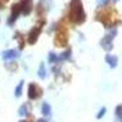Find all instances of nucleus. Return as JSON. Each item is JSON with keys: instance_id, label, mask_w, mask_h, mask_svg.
Here are the masks:
<instances>
[{"instance_id": "21", "label": "nucleus", "mask_w": 122, "mask_h": 122, "mask_svg": "<svg viewBox=\"0 0 122 122\" xmlns=\"http://www.w3.org/2000/svg\"><path fill=\"white\" fill-rule=\"evenodd\" d=\"M38 122H46V120H44V118H40V120H38Z\"/></svg>"}, {"instance_id": "15", "label": "nucleus", "mask_w": 122, "mask_h": 122, "mask_svg": "<svg viewBox=\"0 0 122 122\" xmlns=\"http://www.w3.org/2000/svg\"><path fill=\"white\" fill-rule=\"evenodd\" d=\"M18 115H20V116H27V115H28V107H27L26 104H23L21 107H20V110H18Z\"/></svg>"}, {"instance_id": "19", "label": "nucleus", "mask_w": 122, "mask_h": 122, "mask_svg": "<svg viewBox=\"0 0 122 122\" xmlns=\"http://www.w3.org/2000/svg\"><path fill=\"white\" fill-rule=\"evenodd\" d=\"M7 1H9V0H0V9H3L4 5H5Z\"/></svg>"}, {"instance_id": "20", "label": "nucleus", "mask_w": 122, "mask_h": 122, "mask_svg": "<svg viewBox=\"0 0 122 122\" xmlns=\"http://www.w3.org/2000/svg\"><path fill=\"white\" fill-rule=\"evenodd\" d=\"M109 3V0H99V4L100 5H106Z\"/></svg>"}, {"instance_id": "4", "label": "nucleus", "mask_w": 122, "mask_h": 122, "mask_svg": "<svg viewBox=\"0 0 122 122\" xmlns=\"http://www.w3.org/2000/svg\"><path fill=\"white\" fill-rule=\"evenodd\" d=\"M43 95V89L40 88L37 83H29L28 86V98L30 100H36Z\"/></svg>"}, {"instance_id": "13", "label": "nucleus", "mask_w": 122, "mask_h": 122, "mask_svg": "<svg viewBox=\"0 0 122 122\" xmlns=\"http://www.w3.org/2000/svg\"><path fill=\"white\" fill-rule=\"evenodd\" d=\"M38 76L42 78V79H44L45 78V76H46V71H45V65L43 64V62H40V66H39V70H38Z\"/></svg>"}, {"instance_id": "2", "label": "nucleus", "mask_w": 122, "mask_h": 122, "mask_svg": "<svg viewBox=\"0 0 122 122\" xmlns=\"http://www.w3.org/2000/svg\"><path fill=\"white\" fill-rule=\"evenodd\" d=\"M67 40H68V36H67V30L66 28L62 26V23L60 25L59 30L55 34V39H54V43L56 46H66L67 45Z\"/></svg>"}, {"instance_id": "23", "label": "nucleus", "mask_w": 122, "mask_h": 122, "mask_svg": "<svg viewBox=\"0 0 122 122\" xmlns=\"http://www.w3.org/2000/svg\"><path fill=\"white\" fill-rule=\"evenodd\" d=\"M114 1H115V3H116V1H118V0H114Z\"/></svg>"}, {"instance_id": "3", "label": "nucleus", "mask_w": 122, "mask_h": 122, "mask_svg": "<svg viewBox=\"0 0 122 122\" xmlns=\"http://www.w3.org/2000/svg\"><path fill=\"white\" fill-rule=\"evenodd\" d=\"M116 34H117V30H116V29H112L111 32H109L103 39H101L100 45L103 46L104 50H106V51H110V50L112 49V40H114V38L116 37Z\"/></svg>"}, {"instance_id": "5", "label": "nucleus", "mask_w": 122, "mask_h": 122, "mask_svg": "<svg viewBox=\"0 0 122 122\" xmlns=\"http://www.w3.org/2000/svg\"><path fill=\"white\" fill-rule=\"evenodd\" d=\"M43 25H44V23H42V25L39 23V26H36V27H33L32 29L29 30L28 37H27V40H28V43H29L30 45H33V44L37 43V40H38V38H39V34L42 33Z\"/></svg>"}, {"instance_id": "12", "label": "nucleus", "mask_w": 122, "mask_h": 122, "mask_svg": "<svg viewBox=\"0 0 122 122\" xmlns=\"http://www.w3.org/2000/svg\"><path fill=\"white\" fill-rule=\"evenodd\" d=\"M71 57V49H67L65 53H62L60 56H57V62L60 61H65V60H68Z\"/></svg>"}, {"instance_id": "16", "label": "nucleus", "mask_w": 122, "mask_h": 122, "mask_svg": "<svg viewBox=\"0 0 122 122\" xmlns=\"http://www.w3.org/2000/svg\"><path fill=\"white\" fill-rule=\"evenodd\" d=\"M49 62L50 64H55V62H57V55L55 54V53H49Z\"/></svg>"}, {"instance_id": "9", "label": "nucleus", "mask_w": 122, "mask_h": 122, "mask_svg": "<svg viewBox=\"0 0 122 122\" xmlns=\"http://www.w3.org/2000/svg\"><path fill=\"white\" fill-rule=\"evenodd\" d=\"M18 56H20V54H18L17 50H15V49H10V50H5V51H3V57L6 61L14 60V59L18 57Z\"/></svg>"}, {"instance_id": "6", "label": "nucleus", "mask_w": 122, "mask_h": 122, "mask_svg": "<svg viewBox=\"0 0 122 122\" xmlns=\"http://www.w3.org/2000/svg\"><path fill=\"white\" fill-rule=\"evenodd\" d=\"M97 20L98 21H100L101 23H104L106 27L111 26L114 23V20H112V14H111V11H100L97 16Z\"/></svg>"}, {"instance_id": "22", "label": "nucleus", "mask_w": 122, "mask_h": 122, "mask_svg": "<svg viewBox=\"0 0 122 122\" xmlns=\"http://www.w3.org/2000/svg\"><path fill=\"white\" fill-rule=\"evenodd\" d=\"M20 122H27V121H20Z\"/></svg>"}, {"instance_id": "11", "label": "nucleus", "mask_w": 122, "mask_h": 122, "mask_svg": "<svg viewBox=\"0 0 122 122\" xmlns=\"http://www.w3.org/2000/svg\"><path fill=\"white\" fill-rule=\"evenodd\" d=\"M42 112L44 116H50L51 115V107H50V105L48 103H43L42 105Z\"/></svg>"}, {"instance_id": "18", "label": "nucleus", "mask_w": 122, "mask_h": 122, "mask_svg": "<svg viewBox=\"0 0 122 122\" xmlns=\"http://www.w3.org/2000/svg\"><path fill=\"white\" fill-rule=\"evenodd\" d=\"M105 111H106V109L105 107H101L100 109V111H99V114L97 115V118H101L104 115H105Z\"/></svg>"}, {"instance_id": "1", "label": "nucleus", "mask_w": 122, "mask_h": 122, "mask_svg": "<svg viewBox=\"0 0 122 122\" xmlns=\"http://www.w3.org/2000/svg\"><path fill=\"white\" fill-rule=\"evenodd\" d=\"M68 20L73 25H82L86 21V12L81 0H71L68 9Z\"/></svg>"}, {"instance_id": "17", "label": "nucleus", "mask_w": 122, "mask_h": 122, "mask_svg": "<svg viewBox=\"0 0 122 122\" xmlns=\"http://www.w3.org/2000/svg\"><path fill=\"white\" fill-rule=\"evenodd\" d=\"M116 117L120 122H122V105H118L116 107Z\"/></svg>"}, {"instance_id": "10", "label": "nucleus", "mask_w": 122, "mask_h": 122, "mask_svg": "<svg viewBox=\"0 0 122 122\" xmlns=\"http://www.w3.org/2000/svg\"><path fill=\"white\" fill-rule=\"evenodd\" d=\"M105 61L109 64V66H110V67H116L118 59H117V56H115V55H110V54H109V55H106Z\"/></svg>"}, {"instance_id": "14", "label": "nucleus", "mask_w": 122, "mask_h": 122, "mask_svg": "<svg viewBox=\"0 0 122 122\" xmlns=\"http://www.w3.org/2000/svg\"><path fill=\"white\" fill-rule=\"evenodd\" d=\"M22 88H23V81H21V82L18 83V86L16 87V89H15V97H21V94H22Z\"/></svg>"}, {"instance_id": "7", "label": "nucleus", "mask_w": 122, "mask_h": 122, "mask_svg": "<svg viewBox=\"0 0 122 122\" xmlns=\"http://www.w3.org/2000/svg\"><path fill=\"white\" fill-rule=\"evenodd\" d=\"M20 15H21V6H20V4H14L11 6V14H10V17L7 20V25L12 26L16 22V20L18 18Z\"/></svg>"}, {"instance_id": "8", "label": "nucleus", "mask_w": 122, "mask_h": 122, "mask_svg": "<svg viewBox=\"0 0 122 122\" xmlns=\"http://www.w3.org/2000/svg\"><path fill=\"white\" fill-rule=\"evenodd\" d=\"M20 6H21V14L23 16H28L33 9V1L32 0H21Z\"/></svg>"}]
</instances>
